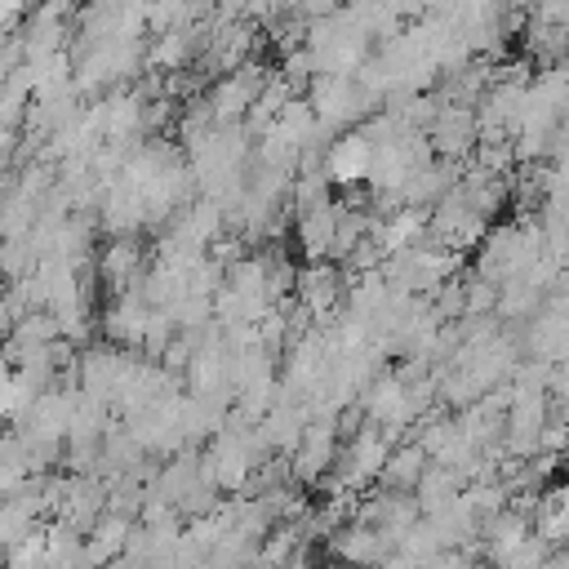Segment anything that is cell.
<instances>
[{
  "label": "cell",
  "mask_w": 569,
  "mask_h": 569,
  "mask_svg": "<svg viewBox=\"0 0 569 569\" xmlns=\"http://www.w3.org/2000/svg\"><path fill=\"white\" fill-rule=\"evenodd\" d=\"M133 525H138V520L107 511V516L84 533V542H89V569H107L111 560H120V556H124V547H129Z\"/></svg>",
  "instance_id": "17"
},
{
  "label": "cell",
  "mask_w": 569,
  "mask_h": 569,
  "mask_svg": "<svg viewBox=\"0 0 569 569\" xmlns=\"http://www.w3.org/2000/svg\"><path fill=\"white\" fill-rule=\"evenodd\" d=\"M280 76H284V84H289L293 93H307V89L316 84V76H320V67H316V58H311V49L302 44V49H293V53H284V67H280Z\"/></svg>",
  "instance_id": "22"
},
{
  "label": "cell",
  "mask_w": 569,
  "mask_h": 569,
  "mask_svg": "<svg viewBox=\"0 0 569 569\" xmlns=\"http://www.w3.org/2000/svg\"><path fill=\"white\" fill-rule=\"evenodd\" d=\"M307 102L316 107V116L333 129L347 124H365L378 116L382 98L360 80V76H316V84L307 89Z\"/></svg>",
  "instance_id": "2"
},
{
  "label": "cell",
  "mask_w": 569,
  "mask_h": 569,
  "mask_svg": "<svg viewBox=\"0 0 569 569\" xmlns=\"http://www.w3.org/2000/svg\"><path fill=\"white\" fill-rule=\"evenodd\" d=\"M338 418H311L298 453L289 458L293 462V480L298 485H320L333 467H338Z\"/></svg>",
  "instance_id": "10"
},
{
  "label": "cell",
  "mask_w": 569,
  "mask_h": 569,
  "mask_svg": "<svg viewBox=\"0 0 569 569\" xmlns=\"http://www.w3.org/2000/svg\"><path fill=\"white\" fill-rule=\"evenodd\" d=\"M485 236H489V218L476 213V209L458 196V187L431 209V244L462 253V249H480Z\"/></svg>",
  "instance_id": "6"
},
{
  "label": "cell",
  "mask_w": 569,
  "mask_h": 569,
  "mask_svg": "<svg viewBox=\"0 0 569 569\" xmlns=\"http://www.w3.org/2000/svg\"><path fill=\"white\" fill-rule=\"evenodd\" d=\"M369 169H373V142L360 133V129H351V133H338V142L329 147V160H325V173L333 178V182H342V187H351V182H369Z\"/></svg>",
  "instance_id": "15"
},
{
  "label": "cell",
  "mask_w": 569,
  "mask_h": 569,
  "mask_svg": "<svg viewBox=\"0 0 569 569\" xmlns=\"http://www.w3.org/2000/svg\"><path fill=\"white\" fill-rule=\"evenodd\" d=\"M427 467H431L427 449H422L418 440H400V445L391 449V462H387V471H382V485H387V489H400V493H413L418 480L427 476Z\"/></svg>",
  "instance_id": "19"
},
{
  "label": "cell",
  "mask_w": 569,
  "mask_h": 569,
  "mask_svg": "<svg viewBox=\"0 0 569 569\" xmlns=\"http://www.w3.org/2000/svg\"><path fill=\"white\" fill-rule=\"evenodd\" d=\"M360 409H365V418H369L373 427H387L391 436H400L409 422L422 418V409H418V400H413V391H409V382H405L400 373H382V378L360 396Z\"/></svg>",
  "instance_id": "8"
},
{
  "label": "cell",
  "mask_w": 569,
  "mask_h": 569,
  "mask_svg": "<svg viewBox=\"0 0 569 569\" xmlns=\"http://www.w3.org/2000/svg\"><path fill=\"white\" fill-rule=\"evenodd\" d=\"M462 489H467V476H458L453 467L431 462V467H427V476L418 480L413 498H418L422 516H436V511H445L449 502H458V498H462Z\"/></svg>",
  "instance_id": "18"
},
{
  "label": "cell",
  "mask_w": 569,
  "mask_h": 569,
  "mask_svg": "<svg viewBox=\"0 0 569 569\" xmlns=\"http://www.w3.org/2000/svg\"><path fill=\"white\" fill-rule=\"evenodd\" d=\"M329 173H298L293 178V187H289V213H311V209H320V204H329L333 196H329Z\"/></svg>",
  "instance_id": "20"
},
{
  "label": "cell",
  "mask_w": 569,
  "mask_h": 569,
  "mask_svg": "<svg viewBox=\"0 0 569 569\" xmlns=\"http://www.w3.org/2000/svg\"><path fill=\"white\" fill-rule=\"evenodd\" d=\"M396 445H400V436H391L387 427H373V422L365 418V427H356L351 440H347V449L338 453L333 489H342V493H365L373 480H382V471H387Z\"/></svg>",
  "instance_id": "1"
},
{
  "label": "cell",
  "mask_w": 569,
  "mask_h": 569,
  "mask_svg": "<svg viewBox=\"0 0 569 569\" xmlns=\"http://www.w3.org/2000/svg\"><path fill=\"white\" fill-rule=\"evenodd\" d=\"M98 227H102L111 240H116V236H138V231L147 227V200H142V191L116 182V187L102 196V204H98Z\"/></svg>",
  "instance_id": "14"
},
{
  "label": "cell",
  "mask_w": 569,
  "mask_h": 569,
  "mask_svg": "<svg viewBox=\"0 0 569 569\" xmlns=\"http://www.w3.org/2000/svg\"><path fill=\"white\" fill-rule=\"evenodd\" d=\"M187 4H191V9H196V13H200V18H209V13H213V4H218V0H187Z\"/></svg>",
  "instance_id": "23"
},
{
  "label": "cell",
  "mask_w": 569,
  "mask_h": 569,
  "mask_svg": "<svg viewBox=\"0 0 569 569\" xmlns=\"http://www.w3.org/2000/svg\"><path fill=\"white\" fill-rule=\"evenodd\" d=\"M467 569H493V565H489V560H476V556H471V565H467Z\"/></svg>",
  "instance_id": "24"
},
{
  "label": "cell",
  "mask_w": 569,
  "mask_h": 569,
  "mask_svg": "<svg viewBox=\"0 0 569 569\" xmlns=\"http://www.w3.org/2000/svg\"><path fill=\"white\" fill-rule=\"evenodd\" d=\"M98 276L111 284V298H116V293H133V289H142L147 258H142L138 236H116V240H107L102 253H98Z\"/></svg>",
  "instance_id": "11"
},
{
  "label": "cell",
  "mask_w": 569,
  "mask_h": 569,
  "mask_svg": "<svg viewBox=\"0 0 569 569\" xmlns=\"http://www.w3.org/2000/svg\"><path fill=\"white\" fill-rule=\"evenodd\" d=\"M338 213H342V204L329 200V204H320V209L298 218V244H302L307 262H329L333 258V249H338Z\"/></svg>",
  "instance_id": "16"
},
{
  "label": "cell",
  "mask_w": 569,
  "mask_h": 569,
  "mask_svg": "<svg viewBox=\"0 0 569 569\" xmlns=\"http://www.w3.org/2000/svg\"><path fill=\"white\" fill-rule=\"evenodd\" d=\"M133 369H138V360H133L124 347H89V351L76 360V387H80L89 400L116 409L120 396H124V387H129V378H133Z\"/></svg>",
  "instance_id": "3"
},
{
  "label": "cell",
  "mask_w": 569,
  "mask_h": 569,
  "mask_svg": "<svg viewBox=\"0 0 569 569\" xmlns=\"http://www.w3.org/2000/svg\"><path fill=\"white\" fill-rule=\"evenodd\" d=\"M267 84H271V71L262 62H244V67L218 76L209 84V107H213L218 124H244V116L258 107Z\"/></svg>",
  "instance_id": "4"
},
{
  "label": "cell",
  "mask_w": 569,
  "mask_h": 569,
  "mask_svg": "<svg viewBox=\"0 0 569 569\" xmlns=\"http://www.w3.org/2000/svg\"><path fill=\"white\" fill-rule=\"evenodd\" d=\"M151 325H156V307L142 298V289L133 293H116L111 307L102 311V333L111 338V347H142L147 351V338H151Z\"/></svg>",
  "instance_id": "9"
},
{
  "label": "cell",
  "mask_w": 569,
  "mask_h": 569,
  "mask_svg": "<svg viewBox=\"0 0 569 569\" xmlns=\"http://www.w3.org/2000/svg\"><path fill=\"white\" fill-rule=\"evenodd\" d=\"M320 569H333V565H320Z\"/></svg>",
  "instance_id": "25"
},
{
  "label": "cell",
  "mask_w": 569,
  "mask_h": 569,
  "mask_svg": "<svg viewBox=\"0 0 569 569\" xmlns=\"http://www.w3.org/2000/svg\"><path fill=\"white\" fill-rule=\"evenodd\" d=\"M347 271L333 262H307L298 267V284H293V302H302L311 311L316 325H333L338 311L347 307Z\"/></svg>",
  "instance_id": "5"
},
{
  "label": "cell",
  "mask_w": 569,
  "mask_h": 569,
  "mask_svg": "<svg viewBox=\"0 0 569 569\" xmlns=\"http://www.w3.org/2000/svg\"><path fill=\"white\" fill-rule=\"evenodd\" d=\"M329 551H333L338 565H351V569H373V565H387V560L396 556V547H391L378 529H369V525H360V520L342 525V529L329 538Z\"/></svg>",
  "instance_id": "12"
},
{
  "label": "cell",
  "mask_w": 569,
  "mask_h": 569,
  "mask_svg": "<svg viewBox=\"0 0 569 569\" xmlns=\"http://www.w3.org/2000/svg\"><path fill=\"white\" fill-rule=\"evenodd\" d=\"M458 187V164H449V160H427V164H418L413 173H409V182H405V191H400V209H436L449 191Z\"/></svg>",
  "instance_id": "13"
},
{
  "label": "cell",
  "mask_w": 569,
  "mask_h": 569,
  "mask_svg": "<svg viewBox=\"0 0 569 569\" xmlns=\"http://www.w3.org/2000/svg\"><path fill=\"white\" fill-rule=\"evenodd\" d=\"M427 138H431L436 160H449V164L471 160V156H476V147H480V116H476V107L445 102V107H440V116L431 120Z\"/></svg>",
  "instance_id": "7"
},
{
  "label": "cell",
  "mask_w": 569,
  "mask_h": 569,
  "mask_svg": "<svg viewBox=\"0 0 569 569\" xmlns=\"http://www.w3.org/2000/svg\"><path fill=\"white\" fill-rule=\"evenodd\" d=\"M551 551H556V547H547L538 533H529L520 547L502 551V556H498V560H489V565H493V569H547Z\"/></svg>",
  "instance_id": "21"
}]
</instances>
